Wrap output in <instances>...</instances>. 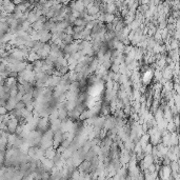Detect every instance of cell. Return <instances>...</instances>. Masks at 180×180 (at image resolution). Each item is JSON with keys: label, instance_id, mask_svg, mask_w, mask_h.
Returning <instances> with one entry per match:
<instances>
[{"label": "cell", "instance_id": "4", "mask_svg": "<svg viewBox=\"0 0 180 180\" xmlns=\"http://www.w3.org/2000/svg\"><path fill=\"white\" fill-rule=\"evenodd\" d=\"M7 113V110L4 105H0V116L1 115H4V114Z\"/></svg>", "mask_w": 180, "mask_h": 180}, {"label": "cell", "instance_id": "2", "mask_svg": "<svg viewBox=\"0 0 180 180\" xmlns=\"http://www.w3.org/2000/svg\"><path fill=\"white\" fill-rule=\"evenodd\" d=\"M43 23H44V22L40 21V20H37V21H35L34 23H32L31 27H32V29H33L34 31L39 32V31H42V30H43Z\"/></svg>", "mask_w": 180, "mask_h": 180}, {"label": "cell", "instance_id": "5", "mask_svg": "<svg viewBox=\"0 0 180 180\" xmlns=\"http://www.w3.org/2000/svg\"><path fill=\"white\" fill-rule=\"evenodd\" d=\"M4 153L5 152H0V165H2L3 161H4Z\"/></svg>", "mask_w": 180, "mask_h": 180}, {"label": "cell", "instance_id": "3", "mask_svg": "<svg viewBox=\"0 0 180 180\" xmlns=\"http://www.w3.org/2000/svg\"><path fill=\"white\" fill-rule=\"evenodd\" d=\"M74 25H76V27H84L85 25V21L84 19H82V18H76L75 20H74Z\"/></svg>", "mask_w": 180, "mask_h": 180}, {"label": "cell", "instance_id": "1", "mask_svg": "<svg viewBox=\"0 0 180 180\" xmlns=\"http://www.w3.org/2000/svg\"><path fill=\"white\" fill-rule=\"evenodd\" d=\"M153 79V75H152V72L151 71H147L144 74H143V77H142V82L144 85L149 84L151 82V80Z\"/></svg>", "mask_w": 180, "mask_h": 180}]
</instances>
